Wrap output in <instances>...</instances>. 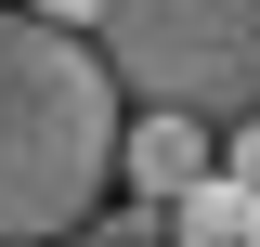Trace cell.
Returning a JSON list of instances; mask_svg holds the SVG:
<instances>
[{"label":"cell","instance_id":"1","mask_svg":"<svg viewBox=\"0 0 260 247\" xmlns=\"http://www.w3.org/2000/svg\"><path fill=\"white\" fill-rule=\"evenodd\" d=\"M130 169V91L91 26L0 13V247H65Z\"/></svg>","mask_w":260,"mask_h":247},{"label":"cell","instance_id":"2","mask_svg":"<svg viewBox=\"0 0 260 247\" xmlns=\"http://www.w3.org/2000/svg\"><path fill=\"white\" fill-rule=\"evenodd\" d=\"M104 65L130 104L234 130V117H260V0H117Z\"/></svg>","mask_w":260,"mask_h":247},{"label":"cell","instance_id":"3","mask_svg":"<svg viewBox=\"0 0 260 247\" xmlns=\"http://www.w3.org/2000/svg\"><path fill=\"white\" fill-rule=\"evenodd\" d=\"M208 169H221V130H208V117H169V104H130V169H117V182L143 195V208H182V195L208 182Z\"/></svg>","mask_w":260,"mask_h":247},{"label":"cell","instance_id":"4","mask_svg":"<svg viewBox=\"0 0 260 247\" xmlns=\"http://www.w3.org/2000/svg\"><path fill=\"white\" fill-rule=\"evenodd\" d=\"M169 247H260V182H234V169H208V182L169 208Z\"/></svg>","mask_w":260,"mask_h":247},{"label":"cell","instance_id":"5","mask_svg":"<svg viewBox=\"0 0 260 247\" xmlns=\"http://www.w3.org/2000/svg\"><path fill=\"white\" fill-rule=\"evenodd\" d=\"M65 247H169V208H143V195H130V208H91Z\"/></svg>","mask_w":260,"mask_h":247},{"label":"cell","instance_id":"6","mask_svg":"<svg viewBox=\"0 0 260 247\" xmlns=\"http://www.w3.org/2000/svg\"><path fill=\"white\" fill-rule=\"evenodd\" d=\"M221 169H234V182H260V117H234V130H221Z\"/></svg>","mask_w":260,"mask_h":247},{"label":"cell","instance_id":"7","mask_svg":"<svg viewBox=\"0 0 260 247\" xmlns=\"http://www.w3.org/2000/svg\"><path fill=\"white\" fill-rule=\"evenodd\" d=\"M26 13H52V26H91V39H104V13H117V0H26Z\"/></svg>","mask_w":260,"mask_h":247}]
</instances>
